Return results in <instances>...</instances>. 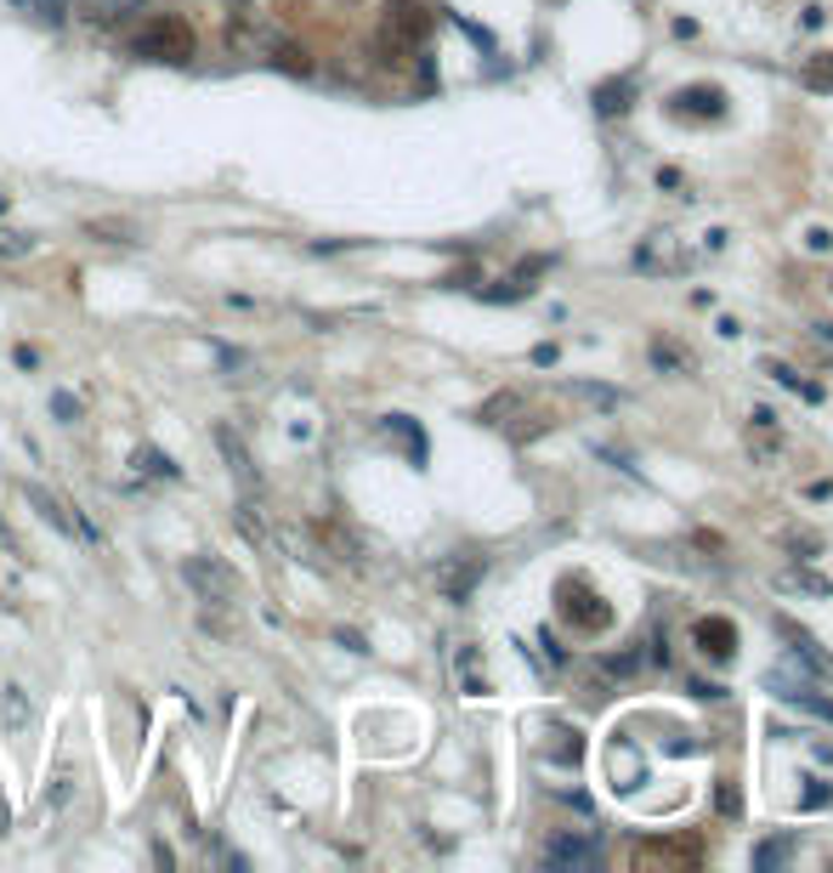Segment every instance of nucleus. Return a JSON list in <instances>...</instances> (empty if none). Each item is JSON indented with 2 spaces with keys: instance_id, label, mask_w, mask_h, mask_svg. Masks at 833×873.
Wrapping results in <instances>:
<instances>
[{
  "instance_id": "nucleus-21",
  "label": "nucleus",
  "mask_w": 833,
  "mask_h": 873,
  "mask_svg": "<svg viewBox=\"0 0 833 873\" xmlns=\"http://www.w3.org/2000/svg\"><path fill=\"white\" fill-rule=\"evenodd\" d=\"M652 363H658V369H692V358H686L675 341H652Z\"/></svg>"
},
{
  "instance_id": "nucleus-22",
  "label": "nucleus",
  "mask_w": 833,
  "mask_h": 873,
  "mask_svg": "<svg viewBox=\"0 0 833 873\" xmlns=\"http://www.w3.org/2000/svg\"><path fill=\"white\" fill-rule=\"evenodd\" d=\"M788 857V839H765V846L754 851V868H777Z\"/></svg>"
},
{
  "instance_id": "nucleus-3",
  "label": "nucleus",
  "mask_w": 833,
  "mask_h": 873,
  "mask_svg": "<svg viewBox=\"0 0 833 873\" xmlns=\"http://www.w3.org/2000/svg\"><path fill=\"white\" fill-rule=\"evenodd\" d=\"M130 52H137L142 63H193V52H198V35L182 23V18H148L142 29H137V41H130Z\"/></svg>"
},
{
  "instance_id": "nucleus-1",
  "label": "nucleus",
  "mask_w": 833,
  "mask_h": 873,
  "mask_svg": "<svg viewBox=\"0 0 833 873\" xmlns=\"http://www.w3.org/2000/svg\"><path fill=\"white\" fill-rule=\"evenodd\" d=\"M182 579H187V590L198 596V608H205V619H210L216 630H239L244 579L232 574V562H221V556H210V551H198V556L182 562Z\"/></svg>"
},
{
  "instance_id": "nucleus-9",
  "label": "nucleus",
  "mask_w": 833,
  "mask_h": 873,
  "mask_svg": "<svg viewBox=\"0 0 833 873\" xmlns=\"http://www.w3.org/2000/svg\"><path fill=\"white\" fill-rule=\"evenodd\" d=\"M675 114H686V120H720L726 114V91L720 86H686L681 97H675Z\"/></svg>"
},
{
  "instance_id": "nucleus-5",
  "label": "nucleus",
  "mask_w": 833,
  "mask_h": 873,
  "mask_svg": "<svg viewBox=\"0 0 833 873\" xmlns=\"http://www.w3.org/2000/svg\"><path fill=\"white\" fill-rule=\"evenodd\" d=\"M278 41V29L266 23L255 7H232L227 12V46L239 52V57H266V46Z\"/></svg>"
},
{
  "instance_id": "nucleus-15",
  "label": "nucleus",
  "mask_w": 833,
  "mask_h": 873,
  "mask_svg": "<svg viewBox=\"0 0 833 873\" xmlns=\"http://www.w3.org/2000/svg\"><path fill=\"white\" fill-rule=\"evenodd\" d=\"M130 465H137L142 477H159V483H176L182 472H176V460L164 454V449H153V443H142L137 454H130Z\"/></svg>"
},
{
  "instance_id": "nucleus-10",
  "label": "nucleus",
  "mask_w": 833,
  "mask_h": 873,
  "mask_svg": "<svg viewBox=\"0 0 833 873\" xmlns=\"http://www.w3.org/2000/svg\"><path fill=\"white\" fill-rule=\"evenodd\" d=\"M545 862L550 868H595V846H590L584 834H561V839H550Z\"/></svg>"
},
{
  "instance_id": "nucleus-6",
  "label": "nucleus",
  "mask_w": 833,
  "mask_h": 873,
  "mask_svg": "<svg viewBox=\"0 0 833 873\" xmlns=\"http://www.w3.org/2000/svg\"><path fill=\"white\" fill-rule=\"evenodd\" d=\"M482 574H488V562L482 556H454V562H443L437 567V590L448 596V601H465L477 585H482Z\"/></svg>"
},
{
  "instance_id": "nucleus-17",
  "label": "nucleus",
  "mask_w": 833,
  "mask_h": 873,
  "mask_svg": "<svg viewBox=\"0 0 833 873\" xmlns=\"http://www.w3.org/2000/svg\"><path fill=\"white\" fill-rule=\"evenodd\" d=\"M85 239H109V245H137L130 222H85Z\"/></svg>"
},
{
  "instance_id": "nucleus-23",
  "label": "nucleus",
  "mask_w": 833,
  "mask_h": 873,
  "mask_svg": "<svg viewBox=\"0 0 833 873\" xmlns=\"http://www.w3.org/2000/svg\"><path fill=\"white\" fill-rule=\"evenodd\" d=\"M52 409H57L62 420H75V415H80V403H75L69 392H57V397H52Z\"/></svg>"
},
{
  "instance_id": "nucleus-12",
  "label": "nucleus",
  "mask_w": 833,
  "mask_h": 873,
  "mask_svg": "<svg viewBox=\"0 0 833 873\" xmlns=\"http://www.w3.org/2000/svg\"><path fill=\"white\" fill-rule=\"evenodd\" d=\"M75 12H80L85 23H96V29H114V23H125L130 12H142V0H75Z\"/></svg>"
},
{
  "instance_id": "nucleus-19",
  "label": "nucleus",
  "mask_w": 833,
  "mask_h": 873,
  "mask_svg": "<svg viewBox=\"0 0 833 873\" xmlns=\"http://www.w3.org/2000/svg\"><path fill=\"white\" fill-rule=\"evenodd\" d=\"M806 86H811V91H833V52H817V57L806 63Z\"/></svg>"
},
{
  "instance_id": "nucleus-7",
  "label": "nucleus",
  "mask_w": 833,
  "mask_h": 873,
  "mask_svg": "<svg viewBox=\"0 0 833 873\" xmlns=\"http://www.w3.org/2000/svg\"><path fill=\"white\" fill-rule=\"evenodd\" d=\"M636 862L641 868H697L704 862V846L697 839H652V846H641Z\"/></svg>"
},
{
  "instance_id": "nucleus-4",
  "label": "nucleus",
  "mask_w": 833,
  "mask_h": 873,
  "mask_svg": "<svg viewBox=\"0 0 833 873\" xmlns=\"http://www.w3.org/2000/svg\"><path fill=\"white\" fill-rule=\"evenodd\" d=\"M556 613L568 619L579 635H602V630L613 624V601H607L602 590H595L590 579H579V574H573V579H561V585H556Z\"/></svg>"
},
{
  "instance_id": "nucleus-8",
  "label": "nucleus",
  "mask_w": 833,
  "mask_h": 873,
  "mask_svg": "<svg viewBox=\"0 0 833 873\" xmlns=\"http://www.w3.org/2000/svg\"><path fill=\"white\" fill-rule=\"evenodd\" d=\"M216 449H221V460H227V472L239 477V488H244V494H261V477H255V465H250L244 436L232 431V426H216Z\"/></svg>"
},
{
  "instance_id": "nucleus-20",
  "label": "nucleus",
  "mask_w": 833,
  "mask_h": 873,
  "mask_svg": "<svg viewBox=\"0 0 833 873\" xmlns=\"http://www.w3.org/2000/svg\"><path fill=\"white\" fill-rule=\"evenodd\" d=\"M386 426H391L397 436H403V443H409V454H414V465H420V460H425V436H420V426H409V415H391Z\"/></svg>"
},
{
  "instance_id": "nucleus-14",
  "label": "nucleus",
  "mask_w": 833,
  "mask_h": 873,
  "mask_svg": "<svg viewBox=\"0 0 833 873\" xmlns=\"http://www.w3.org/2000/svg\"><path fill=\"white\" fill-rule=\"evenodd\" d=\"M266 63H273V69H284V75H295V80L312 75V52L295 46V41H273V46H266Z\"/></svg>"
},
{
  "instance_id": "nucleus-11",
  "label": "nucleus",
  "mask_w": 833,
  "mask_h": 873,
  "mask_svg": "<svg viewBox=\"0 0 833 873\" xmlns=\"http://www.w3.org/2000/svg\"><path fill=\"white\" fill-rule=\"evenodd\" d=\"M697 647H704L715 664H726L731 653H738V630H731L726 619H697Z\"/></svg>"
},
{
  "instance_id": "nucleus-13",
  "label": "nucleus",
  "mask_w": 833,
  "mask_h": 873,
  "mask_svg": "<svg viewBox=\"0 0 833 873\" xmlns=\"http://www.w3.org/2000/svg\"><path fill=\"white\" fill-rule=\"evenodd\" d=\"M318 540H323L329 551H335V556H341L346 567H357V562H363V545H357V533H352V528H341L335 517H323V522H318Z\"/></svg>"
},
{
  "instance_id": "nucleus-16",
  "label": "nucleus",
  "mask_w": 833,
  "mask_h": 873,
  "mask_svg": "<svg viewBox=\"0 0 833 873\" xmlns=\"http://www.w3.org/2000/svg\"><path fill=\"white\" fill-rule=\"evenodd\" d=\"M516 409H522V392H499V397L482 403L477 420H482V426H505V415H516Z\"/></svg>"
},
{
  "instance_id": "nucleus-24",
  "label": "nucleus",
  "mask_w": 833,
  "mask_h": 873,
  "mask_svg": "<svg viewBox=\"0 0 833 873\" xmlns=\"http://www.w3.org/2000/svg\"><path fill=\"white\" fill-rule=\"evenodd\" d=\"M23 7H35L41 18H62V0H23Z\"/></svg>"
},
{
  "instance_id": "nucleus-26",
  "label": "nucleus",
  "mask_w": 833,
  "mask_h": 873,
  "mask_svg": "<svg viewBox=\"0 0 833 873\" xmlns=\"http://www.w3.org/2000/svg\"><path fill=\"white\" fill-rule=\"evenodd\" d=\"M726 687H715V681H692V698H720Z\"/></svg>"
},
{
  "instance_id": "nucleus-2",
  "label": "nucleus",
  "mask_w": 833,
  "mask_h": 873,
  "mask_svg": "<svg viewBox=\"0 0 833 873\" xmlns=\"http://www.w3.org/2000/svg\"><path fill=\"white\" fill-rule=\"evenodd\" d=\"M431 7L425 0H386V12H380V35H375V52H380V63L386 69H403V63L431 41Z\"/></svg>"
},
{
  "instance_id": "nucleus-18",
  "label": "nucleus",
  "mask_w": 833,
  "mask_h": 873,
  "mask_svg": "<svg viewBox=\"0 0 833 873\" xmlns=\"http://www.w3.org/2000/svg\"><path fill=\"white\" fill-rule=\"evenodd\" d=\"M35 250V233H18V227H0V261H23Z\"/></svg>"
},
{
  "instance_id": "nucleus-25",
  "label": "nucleus",
  "mask_w": 833,
  "mask_h": 873,
  "mask_svg": "<svg viewBox=\"0 0 833 873\" xmlns=\"http://www.w3.org/2000/svg\"><path fill=\"white\" fill-rule=\"evenodd\" d=\"M23 715H28V710H23V698H18V692H7V721H12V726H23Z\"/></svg>"
}]
</instances>
